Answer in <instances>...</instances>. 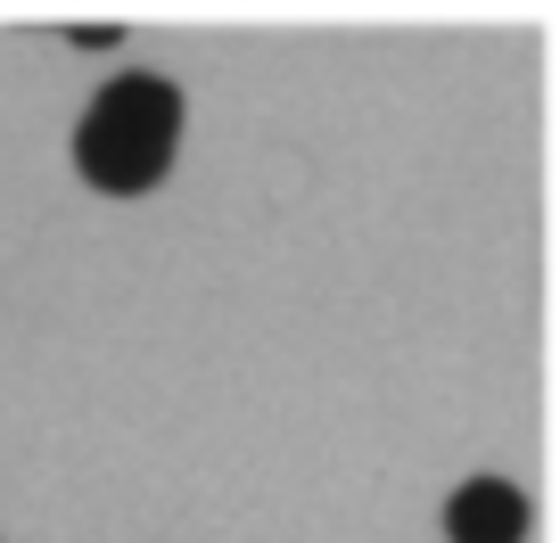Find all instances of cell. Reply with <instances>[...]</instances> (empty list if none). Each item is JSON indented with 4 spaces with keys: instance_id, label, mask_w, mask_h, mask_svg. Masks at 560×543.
I'll use <instances>...</instances> for the list:
<instances>
[{
    "instance_id": "1",
    "label": "cell",
    "mask_w": 560,
    "mask_h": 543,
    "mask_svg": "<svg viewBox=\"0 0 560 543\" xmlns=\"http://www.w3.org/2000/svg\"><path fill=\"white\" fill-rule=\"evenodd\" d=\"M165 165H174V149H165V141H140V132L100 123V116L74 123V174H83L91 190L132 198V190H149V181H165Z\"/></svg>"
},
{
    "instance_id": "2",
    "label": "cell",
    "mask_w": 560,
    "mask_h": 543,
    "mask_svg": "<svg viewBox=\"0 0 560 543\" xmlns=\"http://www.w3.org/2000/svg\"><path fill=\"white\" fill-rule=\"evenodd\" d=\"M83 116L100 123H124V132H140V141H182V91L165 83V74H116V83L100 91V99L83 107Z\"/></svg>"
},
{
    "instance_id": "3",
    "label": "cell",
    "mask_w": 560,
    "mask_h": 543,
    "mask_svg": "<svg viewBox=\"0 0 560 543\" xmlns=\"http://www.w3.org/2000/svg\"><path fill=\"white\" fill-rule=\"evenodd\" d=\"M445 535L454 543H527V494L511 477H470L445 503Z\"/></svg>"
}]
</instances>
